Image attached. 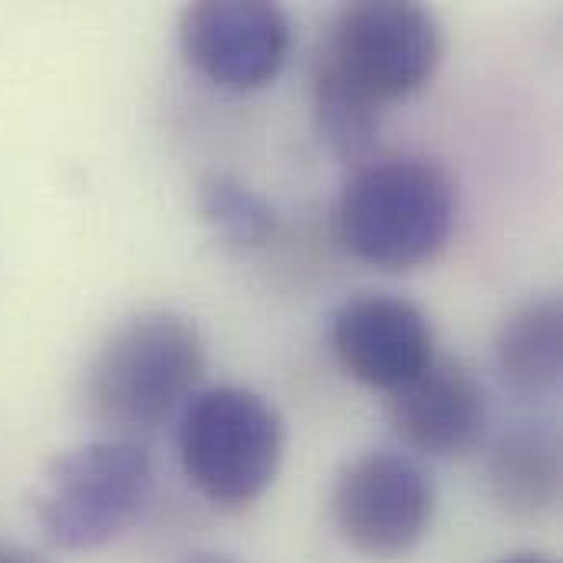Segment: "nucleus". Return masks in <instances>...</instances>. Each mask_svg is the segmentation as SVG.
<instances>
[{
  "label": "nucleus",
  "instance_id": "f257e3e1",
  "mask_svg": "<svg viewBox=\"0 0 563 563\" xmlns=\"http://www.w3.org/2000/svg\"><path fill=\"white\" fill-rule=\"evenodd\" d=\"M205 369L198 327L178 313L148 310L102 340L86 366L82 409L106 439L139 442L191 402Z\"/></svg>",
  "mask_w": 563,
  "mask_h": 563
},
{
  "label": "nucleus",
  "instance_id": "f03ea898",
  "mask_svg": "<svg viewBox=\"0 0 563 563\" xmlns=\"http://www.w3.org/2000/svg\"><path fill=\"white\" fill-rule=\"evenodd\" d=\"M455 178L426 155H376L340 191L343 247L376 271H416L442 254L455 231Z\"/></svg>",
  "mask_w": 563,
  "mask_h": 563
},
{
  "label": "nucleus",
  "instance_id": "7ed1b4c3",
  "mask_svg": "<svg viewBox=\"0 0 563 563\" xmlns=\"http://www.w3.org/2000/svg\"><path fill=\"white\" fill-rule=\"evenodd\" d=\"M284 445L280 412L244 386L195 393L181 412L178 459L185 478L221 511H244L267 495L280 472Z\"/></svg>",
  "mask_w": 563,
  "mask_h": 563
},
{
  "label": "nucleus",
  "instance_id": "20e7f679",
  "mask_svg": "<svg viewBox=\"0 0 563 563\" xmlns=\"http://www.w3.org/2000/svg\"><path fill=\"white\" fill-rule=\"evenodd\" d=\"M155 472L139 442L96 439L59 455L33 501L36 525L63 551H96L135 525Z\"/></svg>",
  "mask_w": 563,
  "mask_h": 563
},
{
  "label": "nucleus",
  "instance_id": "39448f33",
  "mask_svg": "<svg viewBox=\"0 0 563 563\" xmlns=\"http://www.w3.org/2000/svg\"><path fill=\"white\" fill-rule=\"evenodd\" d=\"M442 56L445 33L429 7L416 0H356L333 16L317 66L386 106L426 89Z\"/></svg>",
  "mask_w": 563,
  "mask_h": 563
},
{
  "label": "nucleus",
  "instance_id": "423d86ee",
  "mask_svg": "<svg viewBox=\"0 0 563 563\" xmlns=\"http://www.w3.org/2000/svg\"><path fill=\"white\" fill-rule=\"evenodd\" d=\"M435 518V485L402 452H366L353 459L333 488L340 538L373 561L412 554Z\"/></svg>",
  "mask_w": 563,
  "mask_h": 563
},
{
  "label": "nucleus",
  "instance_id": "0eeeda50",
  "mask_svg": "<svg viewBox=\"0 0 563 563\" xmlns=\"http://www.w3.org/2000/svg\"><path fill=\"white\" fill-rule=\"evenodd\" d=\"M185 59L218 89L254 92L274 82L290 53V20L267 0H198L181 10Z\"/></svg>",
  "mask_w": 563,
  "mask_h": 563
},
{
  "label": "nucleus",
  "instance_id": "6e6552de",
  "mask_svg": "<svg viewBox=\"0 0 563 563\" xmlns=\"http://www.w3.org/2000/svg\"><path fill=\"white\" fill-rule=\"evenodd\" d=\"M330 346L350 379L383 393L406 386L435 360V333L426 310L379 290L356 294L336 307Z\"/></svg>",
  "mask_w": 563,
  "mask_h": 563
},
{
  "label": "nucleus",
  "instance_id": "1a4fd4ad",
  "mask_svg": "<svg viewBox=\"0 0 563 563\" xmlns=\"http://www.w3.org/2000/svg\"><path fill=\"white\" fill-rule=\"evenodd\" d=\"M492 406L482 379L452 356H435L419 376L389 393V426L419 455L462 459L488 432Z\"/></svg>",
  "mask_w": 563,
  "mask_h": 563
},
{
  "label": "nucleus",
  "instance_id": "9d476101",
  "mask_svg": "<svg viewBox=\"0 0 563 563\" xmlns=\"http://www.w3.org/2000/svg\"><path fill=\"white\" fill-rule=\"evenodd\" d=\"M492 498L518 518L544 515L561 498V439L548 422H518L492 449Z\"/></svg>",
  "mask_w": 563,
  "mask_h": 563
},
{
  "label": "nucleus",
  "instance_id": "9b49d317",
  "mask_svg": "<svg viewBox=\"0 0 563 563\" xmlns=\"http://www.w3.org/2000/svg\"><path fill=\"white\" fill-rule=\"evenodd\" d=\"M495 366L511 396L544 402L561 389L563 310L558 300H531L518 307L498 330Z\"/></svg>",
  "mask_w": 563,
  "mask_h": 563
},
{
  "label": "nucleus",
  "instance_id": "f8f14e48",
  "mask_svg": "<svg viewBox=\"0 0 563 563\" xmlns=\"http://www.w3.org/2000/svg\"><path fill=\"white\" fill-rule=\"evenodd\" d=\"M313 119L320 139L340 162L363 165L376 158L383 106H376L323 66L313 69Z\"/></svg>",
  "mask_w": 563,
  "mask_h": 563
},
{
  "label": "nucleus",
  "instance_id": "ddd939ff",
  "mask_svg": "<svg viewBox=\"0 0 563 563\" xmlns=\"http://www.w3.org/2000/svg\"><path fill=\"white\" fill-rule=\"evenodd\" d=\"M198 211L208 228L238 251L264 247L277 231L274 205L234 175L208 172L198 181Z\"/></svg>",
  "mask_w": 563,
  "mask_h": 563
},
{
  "label": "nucleus",
  "instance_id": "4468645a",
  "mask_svg": "<svg viewBox=\"0 0 563 563\" xmlns=\"http://www.w3.org/2000/svg\"><path fill=\"white\" fill-rule=\"evenodd\" d=\"M0 563H43L33 551L20 548V544H10V541H0Z\"/></svg>",
  "mask_w": 563,
  "mask_h": 563
},
{
  "label": "nucleus",
  "instance_id": "2eb2a0df",
  "mask_svg": "<svg viewBox=\"0 0 563 563\" xmlns=\"http://www.w3.org/2000/svg\"><path fill=\"white\" fill-rule=\"evenodd\" d=\"M181 563H234L231 558H221V554H195V558H188V561Z\"/></svg>",
  "mask_w": 563,
  "mask_h": 563
},
{
  "label": "nucleus",
  "instance_id": "dca6fc26",
  "mask_svg": "<svg viewBox=\"0 0 563 563\" xmlns=\"http://www.w3.org/2000/svg\"><path fill=\"white\" fill-rule=\"evenodd\" d=\"M501 563H551V561H544V558H538V554H518V558H505Z\"/></svg>",
  "mask_w": 563,
  "mask_h": 563
}]
</instances>
